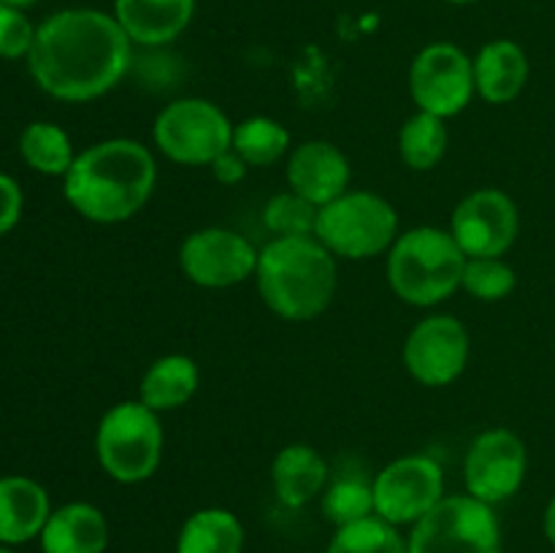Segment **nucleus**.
<instances>
[{
  "label": "nucleus",
  "mask_w": 555,
  "mask_h": 553,
  "mask_svg": "<svg viewBox=\"0 0 555 553\" xmlns=\"http://www.w3.org/2000/svg\"><path fill=\"white\" fill-rule=\"evenodd\" d=\"M328 464L323 453L307 442L285 445L271 464V486L285 507H304L325 491Z\"/></svg>",
  "instance_id": "obj_19"
},
{
  "label": "nucleus",
  "mask_w": 555,
  "mask_h": 553,
  "mask_svg": "<svg viewBox=\"0 0 555 553\" xmlns=\"http://www.w3.org/2000/svg\"><path fill=\"white\" fill-rule=\"evenodd\" d=\"M287 184L314 206H325L350 190V160L331 141L309 139L287 157Z\"/></svg>",
  "instance_id": "obj_15"
},
{
  "label": "nucleus",
  "mask_w": 555,
  "mask_h": 553,
  "mask_svg": "<svg viewBox=\"0 0 555 553\" xmlns=\"http://www.w3.org/2000/svg\"><path fill=\"white\" fill-rule=\"evenodd\" d=\"M529 81V57L509 38L488 41L475 57V90L493 106L515 101Z\"/></svg>",
  "instance_id": "obj_18"
},
{
  "label": "nucleus",
  "mask_w": 555,
  "mask_h": 553,
  "mask_svg": "<svg viewBox=\"0 0 555 553\" xmlns=\"http://www.w3.org/2000/svg\"><path fill=\"white\" fill-rule=\"evenodd\" d=\"M374 515L393 526H415L431 513L444 493V470L426 453L401 455L372 480Z\"/></svg>",
  "instance_id": "obj_9"
},
{
  "label": "nucleus",
  "mask_w": 555,
  "mask_h": 553,
  "mask_svg": "<svg viewBox=\"0 0 555 553\" xmlns=\"http://www.w3.org/2000/svg\"><path fill=\"white\" fill-rule=\"evenodd\" d=\"M244 526L231 510H195L182 524L177 537V553H242Z\"/></svg>",
  "instance_id": "obj_22"
},
{
  "label": "nucleus",
  "mask_w": 555,
  "mask_h": 553,
  "mask_svg": "<svg viewBox=\"0 0 555 553\" xmlns=\"http://www.w3.org/2000/svg\"><path fill=\"white\" fill-rule=\"evenodd\" d=\"M450 133L442 117L415 112L404 119L399 130V155L401 163L412 171H431L442 163L448 152Z\"/></svg>",
  "instance_id": "obj_23"
},
{
  "label": "nucleus",
  "mask_w": 555,
  "mask_h": 553,
  "mask_svg": "<svg viewBox=\"0 0 555 553\" xmlns=\"http://www.w3.org/2000/svg\"><path fill=\"white\" fill-rule=\"evenodd\" d=\"M448 3H453V5H469V3H477V0H448Z\"/></svg>",
  "instance_id": "obj_35"
},
{
  "label": "nucleus",
  "mask_w": 555,
  "mask_h": 553,
  "mask_svg": "<svg viewBox=\"0 0 555 553\" xmlns=\"http://www.w3.org/2000/svg\"><path fill=\"white\" fill-rule=\"evenodd\" d=\"M209 168H211V173H215V179L220 184H238L244 177H247V171H249V166L244 163V157L238 155L233 146L228 152H222V155L217 157V160L211 163Z\"/></svg>",
  "instance_id": "obj_32"
},
{
  "label": "nucleus",
  "mask_w": 555,
  "mask_h": 553,
  "mask_svg": "<svg viewBox=\"0 0 555 553\" xmlns=\"http://www.w3.org/2000/svg\"><path fill=\"white\" fill-rule=\"evenodd\" d=\"M404 366L426 388H444L464 374L472 356L469 331L453 314H428L404 339Z\"/></svg>",
  "instance_id": "obj_13"
},
{
  "label": "nucleus",
  "mask_w": 555,
  "mask_h": 553,
  "mask_svg": "<svg viewBox=\"0 0 555 553\" xmlns=\"http://www.w3.org/2000/svg\"><path fill=\"white\" fill-rule=\"evenodd\" d=\"M466 255L450 228L417 226L388 249V282L410 307H437L461 291Z\"/></svg>",
  "instance_id": "obj_4"
},
{
  "label": "nucleus",
  "mask_w": 555,
  "mask_h": 553,
  "mask_svg": "<svg viewBox=\"0 0 555 553\" xmlns=\"http://www.w3.org/2000/svg\"><path fill=\"white\" fill-rule=\"evenodd\" d=\"M157 184L150 146L135 139H106L76 155L63 177L65 201L85 220L114 226L139 215Z\"/></svg>",
  "instance_id": "obj_2"
},
{
  "label": "nucleus",
  "mask_w": 555,
  "mask_h": 553,
  "mask_svg": "<svg viewBox=\"0 0 555 553\" xmlns=\"http://www.w3.org/2000/svg\"><path fill=\"white\" fill-rule=\"evenodd\" d=\"M52 507L41 483L22 475L0 477V545L41 537Z\"/></svg>",
  "instance_id": "obj_17"
},
{
  "label": "nucleus",
  "mask_w": 555,
  "mask_h": 553,
  "mask_svg": "<svg viewBox=\"0 0 555 553\" xmlns=\"http://www.w3.org/2000/svg\"><path fill=\"white\" fill-rule=\"evenodd\" d=\"M108 520L95 504L70 502L52 510L41 531L43 553H106Z\"/></svg>",
  "instance_id": "obj_20"
},
{
  "label": "nucleus",
  "mask_w": 555,
  "mask_h": 553,
  "mask_svg": "<svg viewBox=\"0 0 555 553\" xmlns=\"http://www.w3.org/2000/svg\"><path fill=\"white\" fill-rule=\"evenodd\" d=\"M22 215V190L9 173H0V236L9 233L20 222Z\"/></svg>",
  "instance_id": "obj_31"
},
{
  "label": "nucleus",
  "mask_w": 555,
  "mask_h": 553,
  "mask_svg": "<svg viewBox=\"0 0 555 553\" xmlns=\"http://www.w3.org/2000/svg\"><path fill=\"white\" fill-rule=\"evenodd\" d=\"M160 412L144 401H117L103 412L95 432V455L101 470L122 486L150 480L163 461Z\"/></svg>",
  "instance_id": "obj_5"
},
{
  "label": "nucleus",
  "mask_w": 555,
  "mask_h": 553,
  "mask_svg": "<svg viewBox=\"0 0 555 553\" xmlns=\"http://www.w3.org/2000/svg\"><path fill=\"white\" fill-rule=\"evenodd\" d=\"M233 150L249 168H269L291 152V133L274 117H247L233 125Z\"/></svg>",
  "instance_id": "obj_24"
},
{
  "label": "nucleus",
  "mask_w": 555,
  "mask_h": 553,
  "mask_svg": "<svg viewBox=\"0 0 555 553\" xmlns=\"http://www.w3.org/2000/svg\"><path fill=\"white\" fill-rule=\"evenodd\" d=\"M155 146L179 166H211L233 146V123L206 98H179L152 125Z\"/></svg>",
  "instance_id": "obj_7"
},
{
  "label": "nucleus",
  "mask_w": 555,
  "mask_h": 553,
  "mask_svg": "<svg viewBox=\"0 0 555 553\" xmlns=\"http://www.w3.org/2000/svg\"><path fill=\"white\" fill-rule=\"evenodd\" d=\"M328 553H410V542L401 537L399 526L369 515L356 524L336 526Z\"/></svg>",
  "instance_id": "obj_26"
},
{
  "label": "nucleus",
  "mask_w": 555,
  "mask_h": 553,
  "mask_svg": "<svg viewBox=\"0 0 555 553\" xmlns=\"http://www.w3.org/2000/svg\"><path fill=\"white\" fill-rule=\"evenodd\" d=\"M450 233L466 258H502L520 233L518 204L499 188L475 190L455 206Z\"/></svg>",
  "instance_id": "obj_14"
},
{
  "label": "nucleus",
  "mask_w": 555,
  "mask_h": 553,
  "mask_svg": "<svg viewBox=\"0 0 555 553\" xmlns=\"http://www.w3.org/2000/svg\"><path fill=\"white\" fill-rule=\"evenodd\" d=\"M475 60L448 41L428 43L410 68V95L417 112L459 117L475 98Z\"/></svg>",
  "instance_id": "obj_10"
},
{
  "label": "nucleus",
  "mask_w": 555,
  "mask_h": 553,
  "mask_svg": "<svg viewBox=\"0 0 555 553\" xmlns=\"http://www.w3.org/2000/svg\"><path fill=\"white\" fill-rule=\"evenodd\" d=\"M399 233V211L388 198L372 190H347L320 206L314 236L334 258L366 260L388 253Z\"/></svg>",
  "instance_id": "obj_6"
},
{
  "label": "nucleus",
  "mask_w": 555,
  "mask_h": 553,
  "mask_svg": "<svg viewBox=\"0 0 555 553\" xmlns=\"http://www.w3.org/2000/svg\"><path fill=\"white\" fill-rule=\"evenodd\" d=\"M255 282L276 318L307 323L334 301L336 258L318 236H274L260 249Z\"/></svg>",
  "instance_id": "obj_3"
},
{
  "label": "nucleus",
  "mask_w": 555,
  "mask_h": 553,
  "mask_svg": "<svg viewBox=\"0 0 555 553\" xmlns=\"http://www.w3.org/2000/svg\"><path fill=\"white\" fill-rule=\"evenodd\" d=\"M320 206L301 198L293 190L276 193L263 206V226L274 236H314Z\"/></svg>",
  "instance_id": "obj_28"
},
{
  "label": "nucleus",
  "mask_w": 555,
  "mask_h": 553,
  "mask_svg": "<svg viewBox=\"0 0 555 553\" xmlns=\"http://www.w3.org/2000/svg\"><path fill=\"white\" fill-rule=\"evenodd\" d=\"M36 0H0V5H11V9H27V5H33Z\"/></svg>",
  "instance_id": "obj_34"
},
{
  "label": "nucleus",
  "mask_w": 555,
  "mask_h": 553,
  "mask_svg": "<svg viewBox=\"0 0 555 553\" xmlns=\"http://www.w3.org/2000/svg\"><path fill=\"white\" fill-rule=\"evenodd\" d=\"M529 470L524 439L509 428H486L472 439L464 461L466 493L486 504H502L520 491Z\"/></svg>",
  "instance_id": "obj_12"
},
{
  "label": "nucleus",
  "mask_w": 555,
  "mask_h": 553,
  "mask_svg": "<svg viewBox=\"0 0 555 553\" xmlns=\"http://www.w3.org/2000/svg\"><path fill=\"white\" fill-rule=\"evenodd\" d=\"M20 152L30 168L47 177H65L74 166V144L54 123H30L20 136Z\"/></svg>",
  "instance_id": "obj_25"
},
{
  "label": "nucleus",
  "mask_w": 555,
  "mask_h": 553,
  "mask_svg": "<svg viewBox=\"0 0 555 553\" xmlns=\"http://www.w3.org/2000/svg\"><path fill=\"white\" fill-rule=\"evenodd\" d=\"M36 30L38 27H33V22L22 14V9L0 5V57H27L33 41H36Z\"/></svg>",
  "instance_id": "obj_30"
},
{
  "label": "nucleus",
  "mask_w": 555,
  "mask_h": 553,
  "mask_svg": "<svg viewBox=\"0 0 555 553\" xmlns=\"http://www.w3.org/2000/svg\"><path fill=\"white\" fill-rule=\"evenodd\" d=\"M323 513L334 526L356 524L374 515V488L366 477L347 475L323 491Z\"/></svg>",
  "instance_id": "obj_27"
},
{
  "label": "nucleus",
  "mask_w": 555,
  "mask_h": 553,
  "mask_svg": "<svg viewBox=\"0 0 555 553\" xmlns=\"http://www.w3.org/2000/svg\"><path fill=\"white\" fill-rule=\"evenodd\" d=\"M195 0H114V20L141 47H166L193 22Z\"/></svg>",
  "instance_id": "obj_16"
},
{
  "label": "nucleus",
  "mask_w": 555,
  "mask_h": 553,
  "mask_svg": "<svg viewBox=\"0 0 555 553\" xmlns=\"http://www.w3.org/2000/svg\"><path fill=\"white\" fill-rule=\"evenodd\" d=\"M545 537L555 548V497L551 499V504H547V510H545Z\"/></svg>",
  "instance_id": "obj_33"
},
{
  "label": "nucleus",
  "mask_w": 555,
  "mask_h": 553,
  "mask_svg": "<svg viewBox=\"0 0 555 553\" xmlns=\"http://www.w3.org/2000/svg\"><path fill=\"white\" fill-rule=\"evenodd\" d=\"M0 553H11V551H9V548H0Z\"/></svg>",
  "instance_id": "obj_36"
},
{
  "label": "nucleus",
  "mask_w": 555,
  "mask_h": 553,
  "mask_svg": "<svg viewBox=\"0 0 555 553\" xmlns=\"http://www.w3.org/2000/svg\"><path fill=\"white\" fill-rule=\"evenodd\" d=\"M258 255V247L231 228H198L179 247V269L193 285L222 291L255 276Z\"/></svg>",
  "instance_id": "obj_11"
},
{
  "label": "nucleus",
  "mask_w": 555,
  "mask_h": 553,
  "mask_svg": "<svg viewBox=\"0 0 555 553\" xmlns=\"http://www.w3.org/2000/svg\"><path fill=\"white\" fill-rule=\"evenodd\" d=\"M410 553H502V529L491 504L453 493L410 531Z\"/></svg>",
  "instance_id": "obj_8"
},
{
  "label": "nucleus",
  "mask_w": 555,
  "mask_h": 553,
  "mask_svg": "<svg viewBox=\"0 0 555 553\" xmlns=\"http://www.w3.org/2000/svg\"><path fill=\"white\" fill-rule=\"evenodd\" d=\"M201 385L198 363L184 352H168L150 363L139 385V401L155 412H171L188 404Z\"/></svg>",
  "instance_id": "obj_21"
},
{
  "label": "nucleus",
  "mask_w": 555,
  "mask_h": 553,
  "mask_svg": "<svg viewBox=\"0 0 555 553\" xmlns=\"http://www.w3.org/2000/svg\"><path fill=\"white\" fill-rule=\"evenodd\" d=\"M518 285V274L504 258H466L461 274V291L482 304H493L507 298Z\"/></svg>",
  "instance_id": "obj_29"
},
{
  "label": "nucleus",
  "mask_w": 555,
  "mask_h": 553,
  "mask_svg": "<svg viewBox=\"0 0 555 553\" xmlns=\"http://www.w3.org/2000/svg\"><path fill=\"white\" fill-rule=\"evenodd\" d=\"M133 41L114 14L98 9H65L36 30L27 65L47 95L68 103L95 101L122 81Z\"/></svg>",
  "instance_id": "obj_1"
}]
</instances>
